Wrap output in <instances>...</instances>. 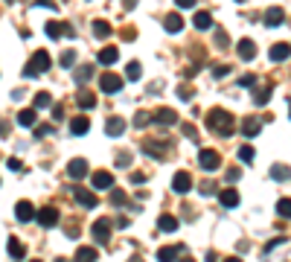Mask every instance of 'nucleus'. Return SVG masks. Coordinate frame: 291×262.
<instances>
[{
  "label": "nucleus",
  "mask_w": 291,
  "mask_h": 262,
  "mask_svg": "<svg viewBox=\"0 0 291 262\" xmlns=\"http://www.w3.org/2000/svg\"><path fill=\"white\" fill-rule=\"evenodd\" d=\"M289 114H291V108H289Z\"/></svg>",
  "instance_id": "58"
},
{
  "label": "nucleus",
  "mask_w": 291,
  "mask_h": 262,
  "mask_svg": "<svg viewBox=\"0 0 291 262\" xmlns=\"http://www.w3.org/2000/svg\"><path fill=\"white\" fill-rule=\"evenodd\" d=\"M277 213H280L283 219H291V198H280V201H277Z\"/></svg>",
  "instance_id": "34"
},
{
  "label": "nucleus",
  "mask_w": 291,
  "mask_h": 262,
  "mask_svg": "<svg viewBox=\"0 0 291 262\" xmlns=\"http://www.w3.org/2000/svg\"><path fill=\"white\" fill-rule=\"evenodd\" d=\"M76 105L87 111V108H93V105H96V96H93L90 90H82V93H79V99H76Z\"/></svg>",
  "instance_id": "30"
},
{
  "label": "nucleus",
  "mask_w": 291,
  "mask_h": 262,
  "mask_svg": "<svg viewBox=\"0 0 291 262\" xmlns=\"http://www.w3.org/2000/svg\"><path fill=\"white\" fill-rule=\"evenodd\" d=\"M87 128H90V122L85 117H76V120H70V131L79 137V134H87Z\"/></svg>",
  "instance_id": "26"
},
{
  "label": "nucleus",
  "mask_w": 291,
  "mask_h": 262,
  "mask_svg": "<svg viewBox=\"0 0 291 262\" xmlns=\"http://www.w3.org/2000/svg\"><path fill=\"white\" fill-rule=\"evenodd\" d=\"M122 131H125V120H122V117H111V120L105 122V134H111V137H120Z\"/></svg>",
  "instance_id": "14"
},
{
  "label": "nucleus",
  "mask_w": 291,
  "mask_h": 262,
  "mask_svg": "<svg viewBox=\"0 0 291 262\" xmlns=\"http://www.w3.org/2000/svg\"><path fill=\"white\" fill-rule=\"evenodd\" d=\"M219 201H222L224 207H236V204H239V192L236 190H222L219 192Z\"/></svg>",
  "instance_id": "23"
},
{
  "label": "nucleus",
  "mask_w": 291,
  "mask_h": 262,
  "mask_svg": "<svg viewBox=\"0 0 291 262\" xmlns=\"http://www.w3.org/2000/svg\"><path fill=\"white\" fill-rule=\"evenodd\" d=\"M122 3H125V6H134V3H137V0H122Z\"/></svg>",
  "instance_id": "52"
},
{
  "label": "nucleus",
  "mask_w": 291,
  "mask_h": 262,
  "mask_svg": "<svg viewBox=\"0 0 291 262\" xmlns=\"http://www.w3.org/2000/svg\"><path fill=\"white\" fill-rule=\"evenodd\" d=\"M44 70H50V52H44V50H38L26 61V67H23V76L26 79H32V76H38V73H44Z\"/></svg>",
  "instance_id": "2"
},
{
  "label": "nucleus",
  "mask_w": 291,
  "mask_h": 262,
  "mask_svg": "<svg viewBox=\"0 0 291 262\" xmlns=\"http://www.w3.org/2000/svg\"><path fill=\"white\" fill-rule=\"evenodd\" d=\"M17 122L29 128V125H32V122H35V108H23V111L17 114Z\"/></svg>",
  "instance_id": "32"
},
{
  "label": "nucleus",
  "mask_w": 291,
  "mask_h": 262,
  "mask_svg": "<svg viewBox=\"0 0 291 262\" xmlns=\"http://www.w3.org/2000/svg\"><path fill=\"white\" fill-rule=\"evenodd\" d=\"M35 3H38V6H44V9H55V3H52V0H35Z\"/></svg>",
  "instance_id": "48"
},
{
  "label": "nucleus",
  "mask_w": 291,
  "mask_h": 262,
  "mask_svg": "<svg viewBox=\"0 0 291 262\" xmlns=\"http://www.w3.org/2000/svg\"><path fill=\"white\" fill-rule=\"evenodd\" d=\"M242 131H245V137H257L259 131H262V122L257 117H248V120L242 122Z\"/></svg>",
  "instance_id": "18"
},
{
  "label": "nucleus",
  "mask_w": 291,
  "mask_h": 262,
  "mask_svg": "<svg viewBox=\"0 0 291 262\" xmlns=\"http://www.w3.org/2000/svg\"><path fill=\"white\" fill-rule=\"evenodd\" d=\"M125 76H128V82H137L140 76H143V67H140V61H131V64L125 67Z\"/></svg>",
  "instance_id": "33"
},
{
  "label": "nucleus",
  "mask_w": 291,
  "mask_h": 262,
  "mask_svg": "<svg viewBox=\"0 0 291 262\" xmlns=\"http://www.w3.org/2000/svg\"><path fill=\"white\" fill-rule=\"evenodd\" d=\"M6 169H12V172L20 169V160H17V157H9V160H6Z\"/></svg>",
  "instance_id": "44"
},
{
  "label": "nucleus",
  "mask_w": 291,
  "mask_h": 262,
  "mask_svg": "<svg viewBox=\"0 0 291 262\" xmlns=\"http://www.w3.org/2000/svg\"><path fill=\"white\" fill-rule=\"evenodd\" d=\"M178 3V9H192L195 6V0H175Z\"/></svg>",
  "instance_id": "45"
},
{
  "label": "nucleus",
  "mask_w": 291,
  "mask_h": 262,
  "mask_svg": "<svg viewBox=\"0 0 291 262\" xmlns=\"http://www.w3.org/2000/svg\"><path fill=\"white\" fill-rule=\"evenodd\" d=\"M163 26H166V32H181V29H184V17L178 15V12H169V15L163 17Z\"/></svg>",
  "instance_id": "12"
},
{
  "label": "nucleus",
  "mask_w": 291,
  "mask_h": 262,
  "mask_svg": "<svg viewBox=\"0 0 291 262\" xmlns=\"http://www.w3.org/2000/svg\"><path fill=\"white\" fill-rule=\"evenodd\" d=\"M117 58H120V50H117V47H102L99 55H96V61H99V64H114Z\"/></svg>",
  "instance_id": "17"
},
{
  "label": "nucleus",
  "mask_w": 291,
  "mask_h": 262,
  "mask_svg": "<svg viewBox=\"0 0 291 262\" xmlns=\"http://www.w3.org/2000/svg\"><path fill=\"white\" fill-rule=\"evenodd\" d=\"M224 262H242L239 257H230V260H224Z\"/></svg>",
  "instance_id": "53"
},
{
  "label": "nucleus",
  "mask_w": 291,
  "mask_h": 262,
  "mask_svg": "<svg viewBox=\"0 0 291 262\" xmlns=\"http://www.w3.org/2000/svg\"><path fill=\"white\" fill-rule=\"evenodd\" d=\"M236 3H245V0H236Z\"/></svg>",
  "instance_id": "57"
},
{
  "label": "nucleus",
  "mask_w": 291,
  "mask_h": 262,
  "mask_svg": "<svg viewBox=\"0 0 291 262\" xmlns=\"http://www.w3.org/2000/svg\"><path fill=\"white\" fill-rule=\"evenodd\" d=\"M184 248H160L157 251V262H175V257L181 254Z\"/></svg>",
  "instance_id": "27"
},
{
  "label": "nucleus",
  "mask_w": 291,
  "mask_h": 262,
  "mask_svg": "<svg viewBox=\"0 0 291 262\" xmlns=\"http://www.w3.org/2000/svg\"><path fill=\"white\" fill-rule=\"evenodd\" d=\"M111 201H114V204H125V192L114 190V195H111Z\"/></svg>",
  "instance_id": "42"
},
{
  "label": "nucleus",
  "mask_w": 291,
  "mask_h": 262,
  "mask_svg": "<svg viewBox=\"0 0 291 262\" xmlns=\"http://www.w3.org/2000/svg\"><path fill=\"white\" fill-rule=\"evenodd\" d=\"M44 29H47V35H50V38H61V35H67V38H73V29H70L67 23H55V20H50V23H47V26H44Z\"/></svg>",
  "instance_id": "10"
},
{
  "label": "nucleus",
  "mask_w": 291,
  "mask_h": 262,
  "mask_svg": "<svg viewBox=\"0 0 291 262\" xmlns=\"http://www.w3.org/2000/svg\"><path fill=\"white\" fill-rule=\"evenodd\" d=\"M117 163H120V166H128V163H131V157H128V155H120V157H117Z\"/></svg>",
  "instance_id": "51"
},
{
  "label": "nucleus",
  "mask_w": 291,
  "mask_h": 262,
  "mask_svg": "<svg viewBox=\"0 0 291 262\" xmlns=\"http://www.w3.org/2000/svg\"><path fill=\"white\" fill-rule=\"evenodd\" d=\"M268 99H271V85L268 87H257V90H254V102H257L259 108L268 105Z\"/></svg>",
  "instance_id": "29"
},
{
  "label": "nucleus",
  "mask_w": 291,
  "mask_h": 262,
  "mask_svg": "<svg viewBox=\"0 0 291 262\" xmlns=\"http://www.w3.org/2000/svg\"><path fill=\"white\" fill-rule=\"evenodd\" d=\"M52 117H55V120H61V117H64V111H61V105H55V108H52Z\"/></svg>",
  "instance_id": "50"
},
{
  "label": "nucleus",
  "mask_w": 291,
  "mask_h": 262,
  "mask_svg": "<svg viewBox=\"0 0 291 262\" xmlns=\"http://www.w3.org/2000/svg\"><path fill=\"white\" fill-rule=\"evenodd\" d=\"M73 195H76V201H79L82 207H96V204H99V198H96L90 190H76Z\"/></svg>",
  "instance_id": "16"
},
{
  "label": "nucleus",
  "mask_w": 291,
  "mask_h": 262,
  "mask_svg": "<svg viewBox=\"0 0 291 262\" xmlns=\"http://www.w3.org/2000/svg\"><path fill=\"white\" fill-rule=\"evenodd\" d=\"M154 120L166 122V125H175V122H178V114H175L172 108H157V111H154Z\"/></svg>",
  "instance_id": "20"
},
{
  "label": "nucleus",
  "mask_w": 291,
  "mask_h": 262,
  "mask_svg": "<svg viewBox=\"0 0 291 262\" xmlns=\"http://www.w3.org/2000/svg\"><path fill=\"white\" fill-rule=\"evenodd\" d=\"M52 96L47 93V90H41V93H35V108H50Z\"/></svg>",
  "instance_id": "36"
},
{
  "label": "nucleus",
  "mask_w": 291,
  "mask_h": 262,
  "mask_svg": "<svg viewBox=\"0 0 291 262\" xmlns=\"http://www.w3.org/2000/svg\"><path fill=\"white\" fill-rule=\"evenodd\" d=\"M192 23H195V29H210L213 26V15L210 12H195Z\"/></svg>",
  "instance_id": "24"
},
{
  "label": "nucleus",
  "mask_w": 291,
  "mask_h": 262,
  "mask_svg": "<svg viewBox=\"0 0 291 262\" xmlns=\"http://www.w3.org/2000/svg\"><path fill=\"white\" fill-rule=\"evenodd\" d=\"M131 181H134V184H146V175L143 172H131Z\"/></svg>",
  "instance_id": "47"
},
{
  "label": "nucleus",
  "mask_w": 291,
  "mask_h": 262,
  "mask_svg": "<svg viewBox=\"0 0 291 262\" xmlns=\"http://www.w3.org/2000/svg\"><path fill=\"white\" fill-rule=\"evenodd\" d=\"M149 120H154V117H152V114H146V111H140L137 117H134V122H137L140 128H143V125H146V122H149Z\"/></svg>",
  "instance_id": "41"
},
{
  "label": "nucleus",
  "mask_w": 291,
  "mask_h": 262,
  "mask_svg": "<svg viewBox=\"0 0 291 262\" xmlns=\"http://www.w3.org/2000/svg\"><path fill=\"white\" fill-rule=\"evenodd\" d=\"M184 262H195V260H184Z\"/></svg>",
  "instance_id": "56"
},
{
  "label": "nucleus",
  "mask_w": 291,
  "mask_h": 262,
  "mask_svg": "<svg viewBox=\"0 0 291 262\" xmlns=\"http://www.w3.org/2000/svg\"><path fill=\"white\" fill-rule=\"evenodd\" d=\"M47 134H52V125H41V128L35 131V137H47Z\"/></svg>",
  "instance_id": "43"
},
{
  "label": "nucleus",
  "mask_w": 291,
  "mask_h": 262,
  "mask_svg": "<svg viewBox=\"0 0 291 262\" xmlns=\"http://www.w3.org/2000/svg\"><path fill=\"white\" fill-rule=\"evenodd\" d=\"M93 35L96 38H108L111 35V23L108 20H93Z\"/></svg>",
  "instance_id": "31"
},
{
  "label": "nucleus",
  "mask_w": 291,
  "mask_h": 262,
  "mask_svg": "<svg viewBox=\"0 0 291 262\" xmlns=\"http://www.w3.org/2000/svg\"><path fill=\"white\" fill-rule=\"evenodd\" d=\"M227 73H230L227 64H216V67H213V76H216V79H222V76H227Z\"/></svg>",
  "instance_id": "40"
},
{
  "label": "nucleus",
  "mask_w": 291,
  "mask_h": 262,
  "mask_svg": "<svg viewBox=\"0 0 291 262\" xmlns=\"http://www.w3.org/2000/svg\"><path fill=\"white\" fill-rule=\"evenodd\" d=\"M198 163H201V169H207V172H213V169H219L222 157L216 155L213 149H201V152H198Z\"/></svg>",
  "instance_id": "3"
},
{
  "label": "nucleus",
  "mask_w": 291,
  "mask_h": 262,
  "mask_svg": "<svg viewBox=\"0 0 291 262\" xmlns=\"http://www.w3.org/2000/svg\"><path fill=\"white\" fill-rule=\"evenodd\" d=\"M227 181H230V184H233V181H239V169H230V172H227Z\"/></svg>",
  "instance_id": "49"
},
{
  "label": "nucleus",
  "mask_w": 291,
  "mask_h": 262,
  "mask_svg": "<svg viewBox=\"0 0 291 262\" xmlns=\"http://www.w3.org/2000/svg\"><path fill=\"white\" fill-rule=\"evenodd\" d=\"M6 251H9V257H12V260H23V257H26V248H23V245L17 242L15 236L9 239V245H6Z\"/></svg>",
  "instance_id": "22"
},
{
  "label": "nucleus",
  "mask_w": 291,
  "mask_h": 262,
  "mask_svg": "<svg viewBox=\"0 0 291 262\" xmlns=\"http://www.w3.org/2000/svg\"><path fill=\"white\" fill-rule=\"evenodd\" d=\"M268 55H271V61H286L291 55V44H274Z\"/></svg>",
  "instance_id": "19"
},
{
  "label": "nucleus",
  "mask_w": 291,
  "mask_h": 262,
  "mask_svg": "<svg viewBox=\"0 0 291 262\" xmlns=\"http://www.w3.org/2000/svg\"><path fill=\"white\" fill-rule=\"evenodd\" d=\"M239 160L242 163H254V149H251V146H242L239 149Z\"/></svg>",
  "instance_id": "37"
},
{
  "label": "nucleus",
  "mask_w": 291,
  "mask_h": 262,
  "mask_svg": "<svg viewBox=\"0 0 291 262\" xmlns=\"http://www.w3.org/2000/svg\"><path fill=\"white\" fill-rule=\"evenodd\" d=\"M262 20H265V26H280V23L286 20V12H283L280 6H271V9L265 12V17H262Z\"/></svg>",
  "instance_id": "13"
},
{
  "label": "nucleus",
  "mask_w": 291,
  "mask_h": 262,
  "mask_svg": "<svg viewBox=\"0 0 291 262\" xmlns=\"http://www.w3.org/2000/svg\"><path fill=\"white\" fill-rule=\"evenodd\" d=\"M93 239L99 245H105L111 239V222H108V219H96V222H93Z\"/></svg>",
  "instance_id": "5"
},
{
  "label": "nucleus",
  "mask_w": 291,
  "mask_h": 262,
  "mask_svg": "<svg viewBox=\"0 0 291 262\" xmlns=\"http://www.w3.org/2000/svg\"><path fill=\"white\" fill-rule=\"evenodd\" d=\"M128 262H143V260H140V257H131V260H128Z\"/></svg>",
  "instance_id": "54"
},
{
  "label": "nucleus",
  "mask_w": 291,
  "mask_h": 262,
  "mask_svg": "<svg viewBox=\"0 0 291 262\" xmlns=\"http://www.w3.org/2000/svg\"><path fill=\"white\" fill-rule=\"evenodd\" d=\"M239 85L242 87H254V85H257V76H254V73H245V76L239 79Z\"/></svg>",
  "instance_id": "39"
},
{
  "label": "nucleus",
  "mask_w": 291,
  "mask_h": 262,
  "mask_svg": "<svg viewBox=\"0 0 291 262\" xmlns=\"http://www.w3.org/2000/svg\"><path fill=\"white\" fill-rule=\"evenodd\" d=\"M15 216H17V222H29V219H35L38 213H35V207L29 204V201H17L15 204Z\"/></svg>",
  "instance_id": "11"
},
{
  "label": "nucleus",
  "mask_w": 291,
  "mask_h": 262,
  "mask_svg": "<svg viewBox=\"0 0 291 262\" xmlns=\"http://www.w3.org/2000/svg\"><path fill=\"white\" fill-rule=\"evenodd\" d=\"M172 187H175V192H189L192 190V178H189V172H178L175 175V181H172Z\"/></svg>",
  "instance_id": "15"
},
{
  "label": "nucleus",
  "mask_w": 291,
  "mask_h": 262,
  "mask_svg": "<svg viewBox=\"0 0 291 262\" xmlns=\"http://www.w3.org/2000/svg\"><path fill=\"white\" fill-rule=\"evenodd\" d=\"M99 87H102V93H120L122 79L120 76H114V73H105L102 79H99Z\"/></svg>",
  "instance_id": "6"
},
{
  "label": "nucleus",
  "mask_w": 291,
  "mask_h": 262,
  "mask_svg": "<svg viewBox=\"0 0 291 262\" xmlns=\"http://www.w3.org/2000/svg\"><path fill=\"white\" fill-rule=\"evenodd\" d=\"M55 262H67V260H61V257H58V260H55Z\"/></svg>",
  "instance_id": "55"
},
{
  "label": "nucleus",
  "mask_w": 291,
  "mask_h": 262,
  "mask_svg": "<svg viewBox=\"0 0 291 262\" xmlns=\"http://www.w3.org/2000/svg\"><path fill=\"white\" fill-rule=\"evenodd\" d=\"M96 248H79L76 251V262H96Z\"/></svg>",
  "instance_id": "28"
},
{
  "label": "nucleus",
  "mask_w": 291,
  "mask_h": 262,
  "mask_svg": "<svg viewBox=\"0 0 291 262\" xmlns=\"http://www.w3.org/2000/svg\"><path fill=\"white\" fill-rule=\"evenodd\" d=\"M35 219H38L44 227H52V225H58V210L55 207H44V210H38Z\"/></svg>",
  "instance_id": "9"
},
{
  "label": "nucleus",
  "mask_w": 291,
  "mask_h": 262,
  "mask_svg": "<svg viewBox=\"0 0 291 262\" xmlns=\"http://www.w3.org/2000/svg\"><path fill=\"white\" fill-rule=\"evenodd\" d=\"M216 44H219V47H227L230 41H227V35H224V32H219V35H216Z\"/></svg>",
  "instance_id": "46"
},
{
  "label": "nucleus",
  "mask_w": 291,
  "mask_h": 262,
  "mask_svg": "<svg viewBox=\"0 0 291 262\" xmlns=\"http://www.w3.org/2000/svg\"><path fill=\"white\" fill-rule=\"evenodd\" d=\"M90 76H93V67H90V64H85V67H79V70H76V82H79V85H85Z\"/></svg>",
  "instance_id": "35"
},
{
  "label": "nucleus",
  "mask_w": 291,
  "mask_h": 262,
  "mask_svg": "<svg viewBox=\"0 0 291 262\" xmlns=\"http://www.w3.org/2000/svg\"><path fill=\"white\" fill-rule=\"evenodd\" d=\"M236 52H239V58L251 61V58H257V44H254L251 38H242L239 44H236Z\"/></svg>",
  "instance_id": "8"
},
{
  "label": "nucleus",
  "mask_w": 291,
  "mask_h": 262,
  "mask_svg": "<svg viewBox=\"0 0 291 262\" xmlns=\"http://www.w3.org/2000/svg\"><path fill=\"white\" fill-rule=\"evenodd\" d=\"M61 64H64V67H73V64H76V52L64 50V52H61Z\"/></svg>",
  "instance_id": "38"
},
{
  "label": "nucleus",
  "mask_w": 291,
  "mask_h": 262,
  "mask_svg": "<svg viewBox=\"0 0 291 262\" xmlns=\"http://www.w3.org/2000/svg\"><path fill=\"white\" fill-rule=\"evenodd\" d=\"M207 125L216 131V134H222V137H230L233 131H236V125H233V117L222 111V108H213L210 111V117H207Z\"/></svg>",
  "instance_id": "1"
},
{
  "label": "nucleus",
  "mask_w": 291,
  "mask_h": 262,
  "mask_svg": "<svg viewBox=\"0 0 291 262\" xmlns=\"http://www.w3.org/2000/svg\"><path fill=\"white\" fill-rule=\"evenodd\" d=\"M271 178H274V181H289L291 169L286 166V163H274V166H271Z\"/></svg>",
  "instance_id": "25"
},
{
  "label": "nucleus",
  "mask_w": 291,
  "mask_h": 262,
  "mask_svg": "<svg viewBox=\"0 0 291 262\" xmlns=\"http://www.w3.org/2000/svg\"><path fill=\"white\" fill-rule=\"evenodd\" d=\"M157 227H160L163 233H175V230H178V219L169 216V213H163V216L157 219Z\"/></svg>",
  "instance_id": "21"
},
{
  "label": "nucleus",
  "mask_w": 291,
  "mask_h": 262,
  "mask_svg": "<svg viewBox=\"0 0 291 262\" xmlns=\"http://www.w3.org/2000/svg\"><path fill=\"white\" fill-rule=\"evenodd\" d=\"M90 184H93V190H111L114 187V175L111 172H93L90 175Z\"/></svg>",
  "instance_id": "7"
},
{
  "label": "nucleus",
  "mask_w": 291,
  "mask_h": 262,
  "mask_svg": "<svg viewBox=\"0 0 291 262\" xmlns=\"http://www.w3.org/2000/svg\"><path fill=\"white\" fill-rule=\"evenodd\" d=\"M87 172H90V166H87V160H85V157H76V160H70V163H67V175L73 178V181L85 178Z\"/></svg>",
  "instance_id": "4"
}]
</instances>
